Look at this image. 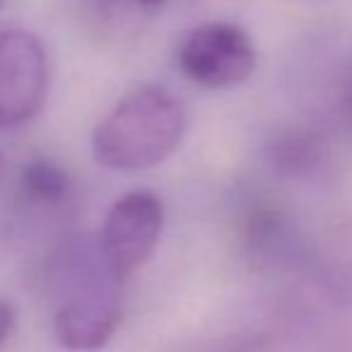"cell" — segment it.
<instances>
[{
  "instance_id": "obj_1",
  "label": "cell",
  "mask_w": 352,
  "mask_h": 352,
  "mask_svg": "<svg viewBox=\"0 0 352 352\" xmlns=\"http://www.w3.org/2000/svg\"><path fill=\"white\" fill-rule=\"evenodd\" d=\"M185 127V108L170 91L140 87L96 125L91 135L94 161L120 173L156 168L175 153Z\"/></svg>"
},
{
  "instance_id": "obj_2",
  "label": "cell",
  "mask_w": 352,
  "mask_h": 352,
  "mask_svg": "<svg viewBox=\"0 0 352 352\" xmlns=\"http://www.w3.org/2000/svg\"><path fill=\"white\" fill-rule=\"evenodd\" d=\"M79 261L67 264V292L53 314V333L65 350L91 352L116 336L122 319L120 278L101 254L89 259L87 247H77Z\"/></svg>"
},
{
  "instance_id": "obj_3",
  "label": "cell",
  "mask_w": 352,
  "mask_h": 352,
  "mask_svg": "<svg viewBox=\"0 0 352 352\" xmlns=\"http://www.w3.org/2000/svg\"><path fill=\"white\" fill-rule=\"evenodd\" d=\"M177 65L190 82L204 89H230L256 70V48L245 29L209 22L192 29L180 43Z\"/></svg>"
},
{
  "instance_id": "obj_4",
  "label": "cell",
  "mask_w": 352,
  "mask_h": 352,
  "mask_svg": "<svg viewBox=\"0 0 352 352\" xmlns=\"http://www.w3.org/2000/svg\"><path fill=\"white\" fill-rule=\"evenodd\" d=\"M163 204L153 192L135 190L108 209L98 247L108 269L125 280L153 256L163 232Z\"/></svg>"
},
{
  "instance_id": "obj_5",
  "label": "cell",
  "mask_w": 352,
  "mask_h": 352,
  "mask_svg": "<svg viewBox=\"0 0 352 352\" xmlns=\"http://www.w3.org/2000/svg\"><path fill=\"white\" fill-rule=\"evenodd\" d=\"M48 84L51 70L41 38L24 29L0 32V130L36 118Z\"/></svg>"
},
{
  "instance_id": "obj_6",
  "label": "cell",
  "mask_w": 352,
  "mask_h": 352,
  "mask_svg": "<svg viewBox=\"0 0 352 352\" xmlns=\"http://www.w3.org/2000/svg\"><path fill=\"white\" fill-rule=\"evenodd\" d=\"M22 190L32 201L43 206H56L65 201L72 192V180L63 166L51 158H34L22 170Z\"/></svg>"
},
{
  "instance_id": "obj_7",
  "label": "cell",
  "mask_w": 352,
  "mask_h": 352,
  "mask_svg": "<svg viewBox=\"0 0 352 352\" xmlns=\"http://www.w3.org/2000/svg\"><path fill=\"white\" fill-rule=\"evenodd\" d=\"M319 158V144L309 135H287L276 146V163L285 170H302L309 168Z\"/></svg>"
},
{
  "instance_id": "obj_8",
  "label": "cell",
  "mask_w": 352,
  "mask_h": 352,
  "mask_svg": "<svg viewBox=\"0 0 352 352\" xmlns=\"http://www.w3.org/2000/svg\"><path fill=\"white\" fill-rule=\"evenodd\" d=\"M12 326H14V309L8 302H0V348H3L5 340H8Z\"/></svg>"
},
{
  "instance_id": "obj_9",
  "label": "cell",
  "mask_w": 352,
  "mask_h": 352,
  "mask_svg": "<svg viewBox=\"0 0 352 352\" xmlns=\"http://www.w3.org/2000/svg\"><path fill=\"white\" fill-rule=\"evenodd\" d=\"M343 106H345V116H348V120L352 122V77L348 79V87H345Z\"/></svg>"
},
{
  "instance_id": "obj_10",
  "label": "cell",
  "mask_w": 352,
  "mask_h": 352,
  "mask_svg": "<svg viewBox=\"0 0 352 352\" xmlns=\"http://www.w3.org/2000/svg\"><path fill=\"white\" fill-rule=\"evenodd\" d=\"M144 5H161V3H166V0H142Z\"/></svg>"
},
{
  "instance_id": "obj_11",
  "label": "cell",
  "mask_w": 352,
  "mask_h": 352,
  "mask_svg": "<svg viewBox=\"0 0 352 352\" xmlns=\"http://www.w3.org/2000/svg\"><path fill=\"white\" fill-rule=\"evenodd\" d=\"M0 175H3V156H0Z\"/></svg>"
},
{
  "instance_id": "obj_12",
  "label": "cell",
  "mask_w": 352,
  "mask_h": 352,
  "mask_svg": "<svg viewBox=\"0 0 352 352\" xmlns=\"http://www.w3.org/2000/svg\"><path fill=\"white\" fill-rule=\"evenodd\" d=\"M0 3H3V0H0Z\"/></svg>"
}]
</instances>
